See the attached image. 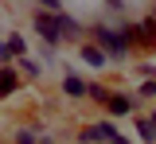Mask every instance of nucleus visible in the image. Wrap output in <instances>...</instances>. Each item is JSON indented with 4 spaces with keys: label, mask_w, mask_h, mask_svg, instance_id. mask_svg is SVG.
I'll return each instance as SVG.
<instances>
[{
    "label": "nucleus",
    "mask_w": 156,
    "mask_h": 144,
    "mask_svg": "<svg viewBox=\"0 0 156 144\" xmlns=\"http://www.w3.org/2000/svg\"><path fill=\"white\" fill-rule=\"evenodd\" d=\"M90 35H94V47H101L109 62H125L129 55H133V43H129V20H117V23L94 20Z\"/></svg>",
    "instance_id": "obj_1"
},
{
    "label": "nucleus",
    "mask_w": 156,
    "mask_h": 144,
    "mask_svg": "<svg viewBox=\"0 0 156 144\" xmlns=\"http://www.w3.org/2000/svg\"><path fill=\"white\" fill-rule=\"evenodd\" d=\"M129 43H133V51H156V23L148 16L129 20Z\"/></svg>",
    "instance_id": "obj_2"
},
{
    "label": "nucleus",
    "mask_w": 156,
    "mask_h": 144,
    "mask_svg": "<svg viewBox=\"0 0 156 144\" xmlns=\"http://www.w3.org/2000/svg\"><path fill=\"white\" fill-rule=\"evenodd\" d=\"M105 109H109V117H129V113H136V98L133 94H109V101H105Z\"/></svg>",
    "instance_id": "obj_3"
},
{
    "label": "nucleus",
    "mask_w": 156,
    "mask_h": 144,
    "mask_svg": "<svg viewBox=\"0 0 156 144\" xmlns=\"http://www.w3.org/2000/svg\"><path fill=\"white\" fill-rule=\"evenodd\" d=\"M16 94H20V70L0 66V98H16Z\"/></svg>",
    "instance_id": "obj_4"
},
{
    "label": "nucleus",
    "mask_w": 156,
    "mask_h": 144,
    "mask_svg": "<svg viewBox=\"0 0 156 144\" xmlns=\"http://www.w3.org/2000/svg\"><path fill=\"white\" fill-rule=\"evenodd\" d=\"M78 55H82V62H86V66H94V70H101V66H109V59H105V51H101V47H94V43H82V51H78Z\"/></svg>",
    "instance_id": "obj_5"
},
{
    "label": "nucleus",
    "mask_w": 156,
    "mask_h": 144,
    "mask_svg": "<svg viewBox=\"0 0 156 144\" xmlns=\"http://www.w3.org/2000/svg\"><path fill=\"white\" fill-rule=\"evenodd\" d=\"M86 86L90 82H82L74 70H62V94L66 98H86Z\"/></svg>",
    "instance_id": "obj_6"
},
{
    "label": "nucleus",
    "mask_w": 156,
    "mask_h": 144,
    "mask_svg": "<svg viewBox=\"0 0 156 144\" xmlns=\"http://www.w3.org/2000/svg\"><path fill=\"white\" fill-rule=\"evenodd\" d=\"M16 70H20V78H43V62L35 59V55H23V59H16Z\"/></svg>",
    "instance_id": "obj_7"
},
{
    "label": "nucleus",
    "mask_w": 156,
    "mask_h": 144,
    "mask_svg": "<svg viewBox=\"0 0 156 144\" xmlns=\"http://www.w3.org/2000/svg\"><path fill=\"white\" fill-rule=\"evenodd\" d=\"M8 47H12V55H16V59H23V55H27V35H23V31H8Z\"/></svg>",
    "instance_id": "obj_8"
},
{
    "label": "nucleus",
    "mask_w": 156,
    "mask_h": 144,
    "mask_svg": "<svg viewBox=\"0 0 156 144\" xmlns=\"http://www.w3.org/2000/svg\"><path fill=\"white\" fill-rule=\"evenodd\" d=\"M109 94H113V90H109V86H101V82H90V86H86V98H90V101H98V105L109 101Z\"/></svg>",
    "instance_id": "obj_9"
},
{
    "label": "nucleus",
    "mask_w": 156,
    "mask_h": 144,
    "mask_svg": "<svg viewBox=\"0 0 156 144\" xmlns=\"http://www.w3.org/2000/svg\"><path fill=\"white\" fill-rule=\"evenodd\" d=\"M136 132H140V144H156V125H152V117H140V121H136Z\"/></svg>",
    "instance_id": "obj_10"
},
{
    "label": "nucleus",
    "mask_w": 156,
    "mask_h": 144,
    "mask_svg": "<svg viewBox=\"0 0 156 144\" xmlns=\"http://www.w3.org/2000/svg\"><path fill=\"white\" fill-rule=\"evenodd\" d=\"M39 136H43L39 125H27V129H20V132H16V144H39Z\"/></svg>",
    "instance_id": "obj_11"
},
{
    "label": "nucleus",
    "mask_w": 156,
    "mask_h": 144,
    "mask_svg": "<svg viewBox=\"0 0 156 144\" xmlns=\"http://www.w3.org/2000/svg\"><path fill=\"white\" fill-rule=\"evenodd\" d=\"M156 101V78H148V82H140V90H136V101Z\"/></svg>",
    "instance_id": "obj_12"
},
{
    "label": "nucleus",
    "mask_w": 156,
    "mask_h": 144,
    "mask_svg": "<svg viewBox=\"0 0 156 144\" xmlns=\"http://www.w3.org/2000/svg\"><path fill=\"white\" fill-rule=\"evenodd\" d=\"M58 55H55V47H47V43H43V47H39V62H55Z\"/></svg>",
    "instance_id": "obj_13"
},
{
    "label": "nucleus",
    "mask_w": 156,
    "mask_h": 144,
    "mask_svg": "<svg viewBox=\"0 0 156 144\" xmlns=\"http://www.w3.org/2000/svg\"><path fill=\"white\" fill-rule=\"evenodd\" d=\"M140 74H144V82L156 78V62H140Z\"/></svg>",
    "instance_id": "obj_14"
},
{
    "label": "nucleus",
    "mask_w": 156,
    "mask_h": 144,
    "mask_svg": "<svg viewBox=\"0 0 156 144\" xmlns=\"http://www.w3.org/2000/svg\"><path fill=\"white\" fill-rule=\"evenodd\" d=\"M109 144H133V140H129V136H121V132H117V136H113V140H109Z\"/></svg>",
    "instance_id": "obj_15"
},
{
    "label": "nucleus",
    "mask_w": 156,
    "mask_h": 144,
    "mask_svg": "<svg viewBox=\"0 0 156 144\" xmlns=\"http://www.w3.org/2000/svg\"><path fill=\"white\" fill-rule=\"evenodd\" d=\"M148 20H152V23H156V0H152V8H148Z\"/></svg>",
    "instance_id": "obj_16"
},
{
    "label": "nucleus",
    "mask_w": 156,
    "mask_h": 144,
    "mask_svg": "<svg viewBox=\"0 0 156 144\" xmlns=\"http://www.w3.org/2000/svg\"><path fill=\"white\" fill-rule=\"evenodd\" d=\"M152 125H156V113H152Z\"/></svg>",
    "instance_id": "obj_17"
}]
</instances>
